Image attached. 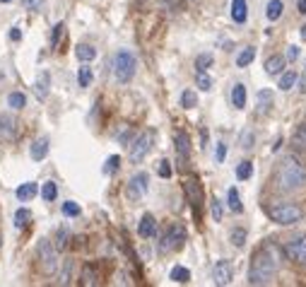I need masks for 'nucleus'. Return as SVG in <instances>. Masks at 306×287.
<instances>
[{
  "mask_svg": "<svg viewBox=\"0 0 306 287\" xmlns=\"http://www.w3.org/2000/svg\"><path fill=\"white\" fill-rule=\"evenodd\" d=\"M174 140H176V152H179V160H186V157H188V152H191V140H188V136H186L183 130H179Z\"/></svg>",
  "mask_w": 306,
  "mask_h": 287,
  "instance_id": "a211bd4d",
  "label": "nucleus"
},
{
  "mask_svg": "<svg viewBox=\"0 0 306 287\" xmlns=\"http://www.w3.org/2000/svg\"><path fill=\"white\" fill-rule=\"evenodd\" d=\"M302 92H306V63H304V68H302V87H299Z\"/></svg>",
  "mask_w": 306,
  "mask_h": 287,
  "instance_id": "603ef678",
  "label": "nucleus"
},
{
  "mask_svg": "<svg viewBox=\"0 0 306 287\" xmlns=\"http://www.w3.org/2000/svg\"><path fill=\"white\" fill-rule=\"evenodd\" d=\"M48 87H51V75H48V72H41V75L36 78V82H34V94L43 102V99L48 96Z\"/></svg>",
  "mask_w": 306,
  "mask_h": 287,
  "instance_id": "dca6fc26",
  "label": "nucleus"
},
{
  "mask_svg": "<svg viewBox=\"0 0 306 287\" xmlns=\"http://www.w3.org/2000/svg\"><path fill=\"white\" fill-rule=\"evenodd\" d=\"M282 10H285L282 0H270V2H268V8H265V14H268V20H270V22H275V20L282 17Z\"/></svg>",
  "mask_w": 306,
  "mask_h": 287,
  "instance_id": "b1692460",
  "label": "nucleus"
},
{
  "mask_svg": "<svg viewBox=\"0 0 306 287\" xmlns=\"http://www.w3.org/2000/svg\"><path fill=\"white\" fill-rule=\"evenodd\" d=\"M183 191H186V198L191 200L193 208L203 203V188H200V184L195 181V178H186V184H183Z\"/></svg>",
  "mask_w": 306,
  "mask_h": 287,
  "instance_id": "f8f14e48",
  "label": "nucleus"
},
{
  "mask_svg": "<svg viewBox=\"0 0 306 287\" xmlns=\"http://www.w3.org/2000/svg\"><path fill=\"white\" fill-rule=\"evenodd\" d=\"M75 56H77V60L89 63V60H94V58H97V48H94V46H89V44H80V46L75 48Z\"/></svg>",
  "mask_w": 306,
  "mask_h": 287,
  "instance_id": "6ab92c4d",
  "label": "nucleus"
},
{
  "mask_svg": "<svg viewBox=\"0 0 306 287\" xmlns=\"http://www.w3.org/2000/svg\"><path fill=\"white\" fill-rule=\"evenodd\" d=\"M22 5H24L27 10H41L43 0H22Z\"/></svg>",
  "mask_w": 306,
  "mask_h": 287,
  "instance_id": "09e8293b",
  "label": "nucleus"
},
{
  "mask_svg": "<svg viewBox=\"0 0 306 287\" xmlns=\"http://www.w3.org/2000/svg\"><path fill=\"white\" fill-rule=\"evenodd\" d=\"M186 244V227L179 224V222H174V224H169L167 232L162 234V242H159V251L162 254H169V251H176V248H181Z\"/></svg>",
  "mask_w": 306,
  "mask_h": 287,
  "instance_id": "20e7f679",
  "label": "nucleus"
},
{
  "mask_svg": "<svg viewBox=\"0 0 306 287\" xmlns=\"http://www.w3.org/2000/svg\"><path fill=\"white\" fill-rule=\"evenodd\" d=\"M299 34H302V39L306 41V24H304V27H302V29H299Z\"/></svg>",
  "mask_w": 306,
  "mask_h": 287,
  "instance_id": "5fc2aeb1",
  "label": "nucleus"
},
{
  "mask_svg": "<svg viewBox=\"0 0 306 287\" xmlns=\"http://www.w3.org/2000/svg\"><path fill=\"white\" fill-rule=\"evenodd\" d=\"M7 104H10L12 109H24V106H27V96L22 94V92H12V94L7 96Z\"/></svg>",
  "mask_w": 306,
  "mask_h": 287,
  "instance_id": "c9c22d12",
  "label": "nucleus"
},
{
  "mask_svg": "<svg viewBox=\"0 0 306 287\" xmlns=\"http://www.w3.org/2000/svg\"><path fill=\"white\" fill-rule=\"evenodd\" d=\"M39 193V186L34 184V181H27V184H22L17 191H14V196H17V200H22V203H27V200H31L34 196Z\"/></svg>",
  "mask_w": 306,
  "mask_h": 287,
  "instance_id": "f3484780",
  "label": "nucleus"
},
{
  "mask_svg": "<svg viewBox=\"0 0 306 287\" xmlns=\"http://www.w3.org/2000/svg\"><path fill=\"white\" fill-rule=\"evenodd\" d=\"M135 70H138V58L133 51H118L116 58H113V78L121 82V84H128V82L135 78Z\"/></svg>",
  "mask_w": 306,
  "mask_h": 287,
  "instance_id": "7ed1b4c3",
  "label": "nucleus"
},
{
  "mask_svg": "<svg viewBox=\"0 0 306 287\" xmlns=\"http://www.w3.org/2000/svg\"><path fill=\"white\" fill-rule=\"evenodd\" d=\"M285 254L290 256V260L294 263H306V236L304 239H294L285 246Z\"/></svg>",
  "mask_w": 306,
  "mask_h": 287,
  "instance_id": "9b49d317",
  "label": "nucleus"
},
{
  "mask_svg": "<svg viewBox=\"0 0 306 287\" xmlns=\"http://www.w3.org/2000/svg\"><path fill=\"white\" fill-rule=\"evenodd\" d=\"M304 184H306L304 166L297 162L294 157H285L282 164H280V172H278V186L282 191H297Z\"/></svg>",
  "mask_w": 306,
  "mask_h": 287,
  "instance_id": "f03ea898",
  "label": "nucleus"
},
{
  "mask_svg": "<svg viewBox=\"0 0 306 287\" xmlns=\"http://www.w3.org/2000/svg\"><path fill=\"white\" fill-rule=\"evenodd\" d=\"M253 176V164L251 162H241L237 166V178H241V181H246V178Z\"/></svg>",
  "mask_w": 306,
  "mask_h": 287,
  "instance_id": "58836bf2",
  "label": "nucleus"
},
{
  "mask_svg": "<svg viewBox=\"0 0 306 287\" xmlns=\"http://www.w3.org/2000/svg\"><path fill=\"white\" fill-rule=\"evenodd\" d=\"M268 218L278 224H294L302 220V208H297L292 203H280V205H273L268 208Z\"/></svg>",
  "mask_w": 306,
  "mask_h": 287,
  "instance_id": "39448f33",
  "label": "nucleus"
},
{
  "mask_svg": "<svg viewBox=\"0 0 306 287\" xmlns=\"http://www.w3.org/2000/svg\"><path fill=\"white\" fill-rule=\"evenodd\" d=\"M227 203H229V210H232V212H241V210H244L237 188H229V191H227Z\"/></svg>",
  "mask_w": 306,
  "mask_h": 287,
  "instance_id": "a878e982",
  "label": "nucleus"
},
{
  "mask_svg": "<svg viewBox=\"0 0 306 287\" xmlns=\"http://www.w3.org/2000/svg\"><path fill=\"white\" fill-rule=\"evenodd\" d=\"M285 68V58L282 56H270L268 60H265V72L268 75H280Z\"/></svg>",
  "mask_w": 306,
  "mask_h": 287,
  "instance_id": "412c9836",
  "label": "nucleus"
},
{
  "mask_svg": "<svg viewBox=\"0 0 306 287\" xmlns=\"http://www.w3.org/2000/svg\"><path fill=\"white\" fill-rule=\"evenodd\" d=\"M297 56H299V48H297V46H290V51H287V58H290V60H294Z\"/></svg>",
  "mask_w": 306,
  "mask_h": 287,
  "instance_id": "3c124183",
  "label": "nucleus"
},
{
  "mask_svg": "<svg viewBox=\"0 0 306 287\" xmlns=\"http://www.w3.org/2000/svg\"><path fill=\"white\" fill-rule=\"evenodd\" d=\"M256 104H258V114L270 111V106H273V92L270 90H261L258 96H256Z\"/></svg>",
  "mask_w": 306,
  "mask_h": 287,
  "instance_id": "4be33fe9",
  "label": "nucleus"
},
{
  "mask_svg": "<svg viewBox=\"0 0 306 287\" xmlns=\"http://www.w3.org/2000/svg\"><path fill=\"white\" fill-rule=\"evenodd\" d=\"M72 260H63V270H60V275H58V285H68L70 282V275H72Z\"/></svg>",
  "mask_w": 306,
  "mask_h": 287,
  "instance_id": "f704fd0d",
  "label": "nucleus"
},
{
  "mask_svg": "<svg viewBox=\"0 0 306 287\" xmlns=\"http://www.w3.org/2000/svg\"><path fill=\"white\" fill-rule=\"evenodd\" d=\"M29 154H31L34 162H41L43 157L48 154V138H36L31 142V148H29Z\"/></svg>",
  "mask_w": 306,
  "mask_h": 287,
  "instance_id": "4468645a",
  "label": "nucleus"
},
{
  "mask_svg": "<svg viewBox=\"0 0 306 287\" xmlns=\"http://www.w3.org/2000/svg\"><path fill=\"white\" fill-rule=\"evenodd\" d=\"M181 106L183 109H195L198 106V94L193 90H183L181 92Z\"/></svg>",
  "mask_w": 306,
  "mask_h": 287,
  "instance_id": "c85d7f7f",
  "label": "nucleus"
},
{
  "mask_svg": "<svg viewBox=\"0 0 306 287\" xmlns=\"http://www.w3.org/2000/svg\"><path fill=\"white\" fill-rule=\"evenodd\" d=\"M232 104L237 106V109H244L246 106V87L237 82L234 87H232Z\"/></svg>",
  "mask_w": 306,
  "mask_h": 287,
  "instance_id": "aec40b11",
  "label": "nucleus"
},
{
  "mask_svg": "<svg viewBox=\"0 0 306 287\" xmlns=\"http://www.w3.org/2000/svg\"><path fill=\"white\" fill-rule=\"evenodd\" d=\"M10 39H12V41H19V39H22V32H19L17 27H12V32H10Z\"/></svg>",
  "mask_w": 306,
  "mask_h": 287,
  "instance_id": "8fccbe9b",
  "label": "nucleus"
},
{
  "mask_svg": "<svg viewBox=\"0 0 306 287\" xmlns=\"http://www.w3.org/2000/svg\"><path fill=\"white\" fill-rule=\"evenodd\" d=\"M154 232H157V220H154V215L145 212V215L140 218L138 234L142 236V239H150V236H154Z\"/></svg>",
  "mask_w": 306,
  "mask_h": 287,
  "instance_id": "ddd939ff",
  "label": "nucleus"
},
{
  "mask_svg": "<svg viewBox=\"0 0 306 287\" xmlns=\"http://www.w3.org/2000/svg\"><path fill=\"white\" fill-rule=\"evenodd\" d=\"M147 191H150V176L145 172H138L135 176L128 181V186H125V198L138 203V200H142V196Z\"/></svg>",
  "mask_w": 306,
  "mask_h": 287,
  "instance_id": "6e6552de",
  "label": "nucleus"
},
{
  "mask_svg": "<svg viewBox=\"0 0 306 287\" xmlns=\"http://www.w3.org/2000/svg\"><path fill=\"white\" fill-rule=\"evenodd\" d=\"M278 273V248L275 246H265L263 251H258L251 260L249 282L251 285H270Z\"/></svg>",
  "mask_w": 306,
  "mask_h": 287,
  "instance_id": "f257e3e1",
  "label": "nucleus"
},
{
  "mask_svg": "<svg viewBox=\"0 0 306 287\" xmlns=\"http://www.w3.org/2000/svg\"><path fill=\"white\" fill-rule=\"evenodd\" d=\"M63 22H58L56 27H53V36H51V46H58V39H60V36H63Z\"/></svg>",
  "mask_w": 306,
  "mask_h": 287,
  "instance_id": "de8ad7c7",
  "label": "nucleus"
},
{
  "mask_svg": "<svg viewBox=\"0 0 306 287\" xmlns=\"http://www.w3.org/2000/svg\"><path fill=\"white\" fill-rule=\"evenodd\" d=\"M39 263H41V270L46 275H53L58 270V248L56 244H51V239H39Z\"/></svg>",
  "mask_w": 306,
  "mask_h": 287,
  "instance_id": "423d86ee",
  "label": "nucleus"
},
{
  "mask_svg": "<svg viewBox=\"0 0 306 287\" xmlns=\"http://www.w3.org/2000/svg\"><path fill=\"white\" fill-rule=\"evenodd\" d=\"M29 220H31V212H29L27 208H19L17 212H14V227L17 230H22V227H27Z\"/></svg>",
  "mask_w": 306,
  "mask_h": 287,
  "instance_id": "2f4dec72",
  "label": "nucleus"
},
{
  "mask_svg": "<svg viewBox=\"0 0 306 287\" xmlns=\"http://www.w3.org/2000/svg\"><path fill=\"white\" fill-rule=\"evenodd\" d=\"M169 278H171L174 282H179V285H186V282L191 280V270H188L186 266H174L171 273H169Z\"/></svg>",
  "mask_w": 306,
  "mask_h": 287,
  "instance_id": "5701e85b",
  "label": "nucleus"
},
{
  "mask_svg": "<svg viewBox=\"0 0 306 287\" xmlns=\"http://www.w3.org/2000/svg\"><path fill=\"white\" fill-rule=\"evenodd\" d=\"M229 239H232V244L237 246V248H244V244H246V230H244V227H237V230H232Z\"/></svg>",
  "mask_w": 306,
  "mask_h": 287,
  "instance_id": "473e14b6",
  "label": "nucleus"
},
{
  "mask_svg": "<svg viewBox=\"0 0 306 287\" xmlns=\"http://www.w3.org/2000/svg\"><path fill=\"white\" fill-rule=\"evenodd\" d=\"M82 285H87V287L99 285V275H97V268H94V266H84V270H82Z\"/></svg>",
  "mask_w": 306,
  "mask_h": 287,
  "instance_id": "393cba45",
  "label": "nucleus"
},
{
  "mask_svg": "<svg viewBox=\"0 0 306 287\" xmlns=\"http://www.w3.org/2000/svg\"><path fill=\"white\" fill-rule=\"evenodd\" d=\"M0 246H2V234H0Z\"/></svg>",
  "mask_w": 306,
  "mask_h": 287,
  "instance_id": "4d7b16f0",
  "label": "nucleus"
},
{
  "mask_svg": "<svg viewBox=\"0 0 306 287\" xmlns=\"http://www.w3.org/2000/svg\"><path fill=\"white\" fill-rule=\"evenodd\" d=\"M118 166H121V157H118V154H111V157L106 160V164H104V174H116Z\"/></svg>",
  "mask_w": 306,
  "mask_h": 287,
  "instance_id": "a19ab883",
  "label": "nucleus"
},
{
  "mask_svg": "<svg viewBox=\"0 0 306 287\" xmlns=\"http://www.w3.org/2000/svg\"><path fill=\"white\" fill-rule=\"evenodd\" d=\"M195 84H198L203 92H210V90H212V78H210L208 72H198V78H195Z\"/></svg>",
  "mask_w": 306,
  "mask_h": 287,
  "instance_id": "ea45409f",
  "label": "nucleus"
},
{
  "mask_svg": "<svg viewBox=\"0 0 306 287\" xmlns=\"http://www.w3.org/2000/svg\"><path fill=\"white\" fill-rule=\"evenodd\" d=\"M239 142H241V150H253V145H256V136H253V130H251V128L241 130Z\"/></svg>",
  "mask_w": 306,
  "mask_h": 287,
  "instance_id": "7c9ffc66",
  "label": "nucleus"
},
{
  "mask_svg": "<svg viewBox=\"0 0 306 287\" xmlns=\"http://www.w3.org/2000/svg\"><path fill=\"white\" fill-rule=\"evenodd\" d=\"M152 140H154V136L152 133H140L128 148V157H130V162L133 164H140L145 157H147V152H150V148H152Z\"/></svg>",
  "mask_w": 306,
  "mask_h": 287,
  "instance_id": "0eeeda50",
  "label": "nucleus"
},
{
  "mask_svg": "<svg viewBox=\"0 0 306 287\" xmlns=\"http://www.w3.org/2000/svg\"><path fill=\"white\" fill-rule=\"evenodd\" d=\"M65 246H68V227H60L58 234H56V248L58 251H63Z\"/></svg>",
  "mask_w": 306,
  "mask_h": 287,
  "instance_id": "37998d69",
  "label": "nucleus"
},
{
  "mask_svg": "<svg viewBox=\"0 0 306 287\" xmlns=\"http://www.w3.org/2000/svg\"><path fill=\"white\" fill-rule=\"evenodd\" d=\"M171 172H174V169H171V162H169V160H159V162H157V174L162 178H169Z\"/></svg>",
  "mask_w": 306,
  "mask_h": 287,
  "instance_id": "79ce46f5",
  "label": "nucleus"
},
{
  "mask_svg": "<svg viewBox=\"0 0 306 287\" xmlns=\"http://www.w3.org/2000/svg\"><path fill=\"white\" fill-rule=\"evenodd\" d=\"M253 58H256V48H253V46H249V48H244V51L237 56V66H239V68H246V66H251V63H253Z\"/></svg>",
  "mask_w": 306,
  "mask_h": 287,
  "instance_id": "bb28decb",
  "label": "nucleus"
},
{
  "mask_svg": "<svg viewBox=\"0 0 306 287\" xmlns=\"http://www.w3.org/2000/svg\"><path fill=\"white\" fill-rule=\"evenodd\" d=\"M297 80H299V75L290 70V72H285V75L280 78V84H278V87L282 90V92H287V90H292L294 84H297Z\"/></svg>",
  "mask_w": 306,
  "mask_h": 287,
  "instance_id": "cd10ccee",
  "label": "nucleus"
},
{
  "mask_svg": "<svg viewBox=\"0 0 306 287\" xmlns=\"http://www.w3.org/2000/svg\"><path fill=\"white\" fill-rule=\"evenodd\" d=\"M232 20L237 24H244L249 20V2L246 0H232Z\"/></svg>",
  "mask_w": 306,
  "mask_h": 287,
  "instance_id": "2eb2a0df",
  "label": "nucleus"
},
{
  "mask_svg": "<svg viewBox=\"0 0 306 287\" xmlns=\"http://www.w3.org/2000/svg\"><path fill=\"white\" fill-rule=\"evenodd\" d=\"M215 160L217 164H222L227 160V142H217V150H215Z\"/></svg>",
  "mask_w": 306,
  "mask_h": 287,
  "instance_id": "49530a36",
  "label": "nucleus"
},
{
  "mask_svg": "<svg viewBox=\"0 0 306 287\" xmlns=\"http://www.w3.org/2000/svg\"><path fill=\"white\" fill-rule=\"evenodd\" d=\"M297 8H299L302 14H306V0H297Z\"/></svg>",
  "mask_w": 306,
  "mask_h": 287,
  "instance_id": "864d4df0",
  "label": "nucleus"
},
{
  "mask_svg": "<svg viewBox=\"0 0 306 287\" xmlns=\"http://www.w3.org/2000/svg\"><path fill=\"white\" fill-rule=\"evenodd\" d=\"M210 208H212L215 222H222V203H220V198H212V200H210Z\"/></svg>",
  "mask_w": 306,
  "mask_h": 287,
  "instance_id": "a18cd8bd",
  "label": "nucleus"
},
{
  "mask_svg": "<svg viewBox=\"0 0 306 287\" xmlns=\"http://www.w3.org/2000/svg\"><path fill=\"white\" fill-rule=\"evenodd\" d=\"M292 142L299 145V148H306V123L297 126V130H294V136H292Z\"/></svg>",
  "mask_w": 306,
  "mask_h": 287,
  "instance_id": "4c0bfd02",
  "label": "nucleus"
},
{
  "mask_svg": "<svg viewBox=\"0 0 306 287\" xmlns=\"http://www.w3.org/2000/svg\"><path fill=\"white\" fill-rule=\"evenodd\" d=\"M212 60H215V56L212 54H200L198 58H195V68H198V72H205V70L212 66Z\"/></svg>",
  "mask_w": 306,
  "mask_h": 287,
  "instance_id": "72a5a7b5",
  "label": "nucleus"
},
{
  "mask_svg": "<svg viewBox=\"0 0 306 287\" xmlns=\"http://www.w3.org/2000/svg\"><path fill=\"white\" fill-rule=\"evenodd\" d=\"M0 2H12V0H0Z\"/></svg>",
  "mask_w": 306,
  "mask_h": 287,
  "instance_id": "6e6d98bb",
  "label": "nucleus"
},
{
  "mask_svg": "<svg viewBox=\"0 0 306 287\" xmlns=\"http://www.w3.org/2000/svg\"><path fill=\"white\" fill-rule=\"evenodd\" d=\"M212 275H215V282H217V285H229V282H232V278H234L232 263H229L227 258L217 260V263H215V270H212Z\"/></svg>",
  "mask_w": 306,
  "mask_h": 287,
  "instance_id": "9d476101",
  "label": "nucleus"
},
{
  "mask_svg": "<svg viewBox=\"0 0 306 287\" xmlns=\"http://www.w3.org/2000/svg\"><path fill=\"white\" fill-rule=\"evenodd\" d=\"M56 196H58V186L53 181H46L41 186V198L46 203H51V200H56Z\"/></svg>",
  "mask_w": 306,
  "mask_h": 287,
  "instance_id": "c756f323",
  "label": "nucleus"
},
{
  "mask_svg": "<svg viewBox=\"0 0 306 287\" xmlns=\"http://www.w3.org/2000/svg\"><path fill=\"white\" fill-rule=\"evenodd\" d=\"M17 138V118L12 114H0V140L12 142Z\"/></svg>",
  "mask_w": 306,
  "mask_h": 287,
  "instance_id": "1a4fd4ad",
  "label": "nucleus"
},
{
  "mask_svg": "<svg viewBox=\"0 0 306 287\" xmlns=\"http://www.w3.org/2000/svg\"><path fill=\"white\" fill-rule=\"evenodd\" d=\"M82 210H80V205L72 203V200H68V203H63V215H68V218H77Z\"/></svg>",
  "mask_w": 306,
  "mask_h": 287,
  "instance_id": "c03bdc74",
  "label": "nucleus"
},
{
  "mask_svg": "<svg viewBox=\"0 0 306 287\" xmlns=\"http://www.w3.org/2000/svg\"><path fill=\"white\" fill-rule=\"evenodd\" d=\"M77 82H80V87H89L92 84V68L89 66H82L77 70Z\"/></svg>",
  "mask_w": 306,
  "mask_h": 287,
  "instance_id": "e433bc0d",
  "label": "nucleus"
}]
</instances>
